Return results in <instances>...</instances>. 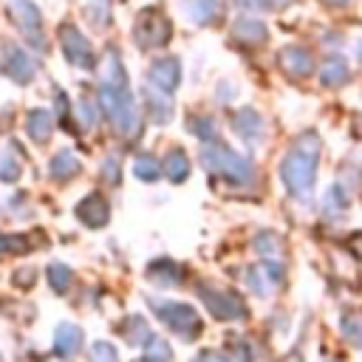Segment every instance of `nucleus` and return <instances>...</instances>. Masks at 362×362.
<instances>
[{"label":"nucleus","instance_id":"nucleus-1","mask_svg":"<svg viewBox=\"0 0 362 362\" xmlns=\"http://www.w3.org/2000/svg\"><path fill=\"white\" fill-rule=\"evenodd\" d=\"M99 96H102V107L110 119V124L116 127L119 136L133 139L139 133V105L136 96L130 90V79L127 71L122 65V57L116 48L105 51V62H102V82H99Z\"/></svg>","mask_w":362,"mask_h":362},{"label":"nucleus","instance_id":"nucleus-2","mask_svg":"<svg viewBox=\"0 0 362 362\" xmlns=\"http://www.w3.org/2000/svg\"><path fill=\"white\" fill-rule=\"evenodd\" d=\"M317 156H320V136L317 133H303L294 147L288 150V156L280 164V178L283 187L294 195V198H308L314 189V178H317Z\"/></svg>","mask_w":362,"mask_h":362},{"label":"nucleus","instance_id":"nucleus-3","mask_svg":"<svg viewBox=\"0 0 362 362\" xmlns=\"http://www.w3.org/2000/svg\"><path fill=\"white\" fill-rule=\"evenodd\" d=\"M201 164L209 170V173H215V175H221L223 181H229V184H252L255 181V167H252V161L249 158H243V156H238L232 147H226L223 141H206L204 144V150H201Z\"/></svg>","mask_w":362,"mask_h":362},{"label":"nucleus","instance_id":"nucleus-4","mask_svg":"<svg viewBox=\"0 0 362 362\" xmlns=\"http://www.w3.org/2000/svg\"><path fill=\"white\" fill-rule=\"evenodd\" d=\"M147 303H150V308L156 311V317H158L170 331H175L181 339L192 342V339L201 334L204 322H201V317H198V311H195L192 305L175 303V300H156V297H147Z\"/></svg>","mask_w":362,"mask_h":362},{"label":"nucleus","instance_id":"nucleus-5","mask_svg":"<svg viewBox=\"0 0 362 362\" xmlns=\"http://www.w3.org/2000/svg\"><path fill=\"white\" fill-rule=\"evenodd\" d=\"M8 11L23 34V40L34 48L42 51L45 48V34H42V14L31 0H8Z\"/></svg>","mask_w":362,"mask_h":362},{"label":"nucleus","instance_id":"nucleus-6","mask_svg":"<svg viewBox=\"0 0 362 362\" xmlns=\"http://www.w3.org/2000/svg\"><path fill=\"white\" fill-rule=\"evenodd\" d=\"M173 34V25L170 20L158 11V8H144L139 14V23L133 25V40L141 45V48H158V45H167Z\"/></svg>","mask_w":362,"mask_h":362},{"label":"nucleus","instance_id":"nucleus-7","mask_svg":"<svg viewBox=\"0 0 362 362\" xmlns=\"http://www.w3.org/2000/svg\"><path fill=\"white\" fill-rule=\"evenodd\" d=\"M201 300L206 305V311L218 320H246V303L223 288H212V286H201Z\"/></svg>","mask_w":362,"mask_h":362},{"label":"nucleus","instance_id":"nucleus-8","mask_svg":"<svg viewBox=\"0 0 362 362\" xmlns=\"http://www.w3.org/2000/svg\"><path fill=\"white\" fill-rule=\"evenodd\" d=\"M59 40H62V54H65V59L71 62V65H76V68H93V51H90V42H88V37L76 28V25H71V23H65L62 28H59Z\"/></svg>","mask_w":362,"mask_h":362},{"label":"nucleus","instance_id":"nucleus-9","mask_svg":"<svg viewBox=\"0 0 362 362\" xmlns=\"http://www.w3.org/2000/svg\"><path fill=\"white\" fill-rule=\"evenodd\" d=\"M3 74H6L8 79H14L17 85H28V82L34 79V74H37V65H34V59H31L23 48L6 45V54H3Z\"/></svg>","mask_w":362,"mask_h":362},{"label":"nucleus","instance_id":"nucleus-10","mask_svg":"<svg viewBox=\"0 0 362 362\" xmlns=\"http://www.w3.org/2000/svg\"><path fill=\"white\" fill-rule=\"evenodd\" d=\"M147 79H150V88H156V90H161V93H167V96H173V90H175L178 82H181V62H178L175 57L156 59L153 68H150V74H147Z\"/></svg>","mask_w":362,"mask_h":362},{"label":"nucleus","instance_id":"nucleus-11","mask_svg":"<svg viewBox=\"0 0 362 362\" xmlns=\"http://www.w3.org/2000/svg\"><path fill=\"white\" fill-rule=\"evenodd\" d=\"M82 339H85V334H82L79 325L59 322L57 331H54V354L59 359H71V356H76L82 351Z\"/></svg>","mask_w":362,"mask_h":362},{"label":"nucleus","instance_id":"nucleus-12","mask_svg":"<svg viewBox=\"0 0 362 362\" xmlns=\"http://www.w3.org/2000/svg\"><path fill=\"white\" fill-rule=\"evenodd\" d=\"M76 218H79L85 226L99 229V226L107 223V218H110V206H107V201H105L99 192H90V195H85V198L79 201V206H76Z\"/></svg>","mask_w":362,"mask_h":362},{"label":"nucleus","instance_id":"nucleus-13","mask_svg":"<svg viewBox=\"0 0 362 362\" xmlns=\"http://www.w3.org/2000/svg\"><path fill=\"white\" fill-rule=\"evenodd\" d=\"M280 65L291 74V76H308L314 71V57L300 48V45H288L280 51Z\"/></svg>","mask_w":362,"mask_h":362},{"label":"nucleus","instance_id":"nucleus-14","mask_svg":"<svg viewBox=\"0 0 362 362\" xmlns=\"http://www.w3.org/2000/svg\"><path fill=\"white\" fill-rule=\"evenodd\" d=\"M51 130H54V113L51 110H31L28 119H25V133L31 136L34 144H45L51 139Z\"/></svg>","mask_w":362,"mask_h":362},{"label":"nucleus","instance_id":"nucleus-15","mask_svg":"<svg viewBox=\"0 0 362 362\" xmlns=\"http://www.w3.org/2000/svg\"><path fill=\"white\" fill-rule=\"evenodd\" d=\"M232 127H235V133L243 141H260V136H263V119H260V113H255L249 107H243V110L235 113Z\"/></svg>","mask_w":362,"mask_h":362},{"label":"nucleus","instance_id":"nucleus-16","mask_svg":"<svg viewBox=\"0 0 362 362\" xmlns=\"http://www.w3.org/2000/svg\"><path fill=\"white\" fill-rule=\"evenodd\" d=\"M232 37H235L238 42H243V45H260V42H266L269 31H266V25H263L260 20L240 17V20H235V25H232Z\"/></svg>","mask_w":362,"mask_h":362},{"label":"nucleus","instance_id":"nucleus-17","mask_svg":"<svg viewBox=\"0 0 362 362\" xmlns=\"http://www.w3.org/2000/svg\"><path fill=\"white\" fill-rule=\"evenodd\" d=\"M147 277H150L153 283H158V286H178V283L184 280V269H181L178 263H173V260L161 257V260L150 263Z\"/></svg>","mask_w":362,"mask_h":362},{"label":"nucleus","instance_id":"nucleus-18","mask_svg":"<svg viewBox=\"0 0 362 362\" xmlns=\"http://www.w3.org/2000/svg\"><path fill=\"white\" fill-rule=\"evenodd\" d=\"M48 173H51L57 181H68V178H74V175L82 173V161H79L71 150H59V153L51 158Z\"/></svg>","mask_w":362,"mask_h":362},{"label":"nucleus","instance_id":"nucleus-19","mask_svg":"<svg viewBox=\"0 0 362 362\" xmlns=\"http://www.w3.org/2000/svg\"><path fill=\"white\" fill-rule=\"evenodd\" d=\"M348 76H351V71H348V65H345L342 57H328L325 65H322V71H320V82L325 88H339V85L348 82Z\"/></svg>","mask_w":362,"mask_h":362},{"label":"nucleus","instance_id":"nucleus-20","mask_svg":"<svg viewBox=\"0 0 362 362\" xmlns=\"http://www.w3.org/2000/svg\"><path fill=\"white\" fill-rule=\"evenodd\" d=\"M144 102H147V110H150V116H153L156 122L164 124V122L173 119V102H170L167 93L156 90V88H144Z\"/></svg>","mask_w":362,"mask_h":362},{"label":"nucleus","instance_id":"nucleus-21","mask_svg":"<svg viewBox=\"0 0 362 362\" xmlns=\"http://www.w3.org/2000/svg\"><path fill=\"white\" fill-rule=\"evenodd\" d=\"M187 8H189V17H192L195 23L209 25V23H215V20L221 17V11H223V0H189Z\"/></svg>","mask_w":362,"mask_h":362},{"label":"nucleus","instance_id":"nucleus-22","mask_svg":"<svg viewBox=\"0 0 362 362\" xmlns=\"http://www.w3.org/2000/svg\"><path fill=\"white\" fill-rule=\"evenodd\" d=\"M164 173H167V178L173 181V184H181L187 175H189V158H187V153L184 150H170L167 153V158H164Z\"/></svg>","mask_w":362,"mask_h":362},{"label":"nucleus","instance_id":"nucleus-23","mask_svg":"<svg viewBox=\"0 0 362 362\" xmlns=\"http://www.w3.org/2000/svg\"><path fill=\"white\" fill-rule=\"evenodd\" d=\"M124 337H127V342H139V345H147L150 342V325L144 322V317H139V314H133V317H127L124 320Z\"/></svg>","mask_w":362,"mask_h":362},{"label":"nucleus","instance_id":"nucleus-24","mask_svg":"<svg viewBox=\"0 0 362 362\" xmlns=\"http://www.w3.org/2000/svg\"><path fill=\"white\" fill-rule=\"evenodd\" d=\"M20 173H23L20 158L11 153V147H3V150H0V181L11 184V181L20 178Z\"/></svg>","mask_w":362,"mask_h":362},{"label":"nucleus","instance_id":"nucleus-25","mask_svg":"<svg viewBox=\"0 0 362 362\" xmlns=\"http://www.w3.org/2000/svg\"><path fill=\"white\" fill-rule=\"evenodd\" d=\"M141 362H173V351L170 342L161 337H150V342L144 345V356Z\"/></svg>","mask_w":362,"mask_h":362},{"label":"nucleus","instance_id":"nucleus-26","mask_svg":"<svg viewBox=\"0 0 362 362\" xmlns=\"http://www.w3.org/2000/svg\"><path fill=\"white\" fill-rule=\"evenodd\" d=\"M133 173H136V178L139 181H156L158 178V173H161V164H158V158L156 156H139L136 158V164H133Z\"/></svg>","mask_w":362,"mask_h":362},{"label":"nucleus","instance_id":"nucleus-27","mask_svg":"<svg viewBox=\"0 0 362 362\" xmlns=\"http://www.w3.org/2000/svg\"><path fill=\"white\" fill-rule=\"evenodd\" d=\"M48 283H51V288L54 291H68V286H71V280H74V274H71V269L65 266V263H51L48 266Z\"/></svg>","mask_w":362,"mask_h":362},{"label":"nucleus","instance_id":"nucleus-28","mask_svg":"<svg viewBox=\"0 0 362 362\" xmlns=\"http://www.w3.org/2000/svg\"><path fill=\"white\" fill-rule=\"evenodd\" d=\"M189 130H192V136L206 139V141H215V136H218V124H215L212 116H192L189 119Z\"/></svg>","mask_w":362,"mask_h":362},{"label":"nucleus","instance_id":"nucleus-29","mask_svg":"<svg viewBox=\"0 0 362 362\" xmlns=\"http://www.w3.org/2000/svg\"><path fill=\"white\" fill-rule=\"evenodd\" d=\"M255 249H257L266 260H272V257H277V252H280V238H277L274 232H260V235L255 238Z\"/></svg>","mask_w":362,"mask_h":362},{"label":"nucleus","instance_id":"nucleus-30","mask_svg":"<svg viewBox=\"0 0 362 362\" xmlns=\"http://www.w3.org/2000/svg\"><path fill=\"white\" fill-rule=\"evenodd\" d=\"M342 334L348 337V342L362 348V317H342Z\"/></svg>","mask_w":362,"mask_h":362},{"label":"nucleus","instance_id":"nucleus-31","mask_svg":"<svg viewBox=\"0 0 362 362\" xmlns=\"http://www.w3.org/2000/svg\"><path fill=\"white\" fill-rule=\"evenodd\" d=\"M90 359L93 362H116L119 354H116V348L110 342H93L90 345Z\"/></svg>","mask_w":362,"mask_h":362},{"label":"nucleus","instance_id":"nucleus-32","mask_svg":"<svg viewBox=\"0 0 362 362\" xmlns=\"http://www.w3.org/2000/svg\"><path fill=\"white\" fill-rule=\"evenodd\" d=\"M246 283H249V288L255 291V294H260V297H266V291H269V277L260 272V269H252L249 274H246Z\"/></svg>","mask_w":362,"mask_h":362},{"label":"nucleus","instance_id":"nucleus-33","mask_svg":"<svg viewBox=\"0 0 362 362\" xmlns=\"http://www.w3.org/2000/svg\"><path fill=\"white\" fill-rule=\"evenodd\" d=\"M0 246H6V252H28V240L23 235H3Z\"/></svg>","mask_w":362,"mask_h":362},{"label":"nucleus","instance_id":"nucleus-34","mask_svg":"<svg viewBox=\"0 0 362 362\" xmlns=\"http://www.w3.org/2000/svg\"><path fill=\"white\" fill-rule=\"evenodd\" d=\"M79 119H82L85 127H96V107L90 105V99L79 102Z\"/></svg>","mask_w":362,"mask_h":362},{"label":"nucleus","instance_id":"nucleus-35","mask_svg":"<svg viewBox=\"0 0 362 362\" xmlns=\"http://www.w3.org/2000/svg\"><path fill=\"white\" fill-rule=\"evenodd\" d=\"M88 11H90V17H96V25H105V20H107V0H90Z\"/></svg>","mask_w":362,"mask_h":362},{"label":"nucleus","instance_id":"nucleus-36","mask_svg":"<svg viewBox=\"0 0 362 362\" xmlns=\"http://www.w3.org/2000/svg\"><path fill=\"white\" fill-rule=\"evenodd\" d=\"M240 8H249V11H266V8H274L280 6L277 0H238Z\"/></svg>","mask_w":362,"mask_h":362},{"label":"nucleus","instance_id":"nucleus-37","mask_svg":"<svg viewBox=\"0 0 362 362\" xmlns=\"http://www.w3.org/2000/svg\"><path fill=\"white\" fill-rule=\"evenodd\" d=\"M102 178H105L107 184H119V161H116V158H107V161H105Z\"/></svg>","mask_w":362,"mask_h":362},{"label":"nucleus","instance_id":"nucleus-38","mask_svg":"<svg viewBox=\"0 0 362 362\" xmlns=\"http://www.w3.org/2000/svg\"><path fill=\"white\" fill-rule=\"evenodd\" d=\"M195 362H232V359L223 356L221 351H201V354L195 356Z\"/></svg>","mask_w":362,"mask_h":362},{"label":"nucleus","instance_id":"nucleus-39","mask_svg":"<svg viewBox=\"0 0 362 362\" xmlns=\"http://www.w3.org/2000/svg\"><path fill=\"white\" fill-rule=\"evenodd\" d=\"M235 354H238L240 362H252V351H249L246 342H238V345H235Z\"/></svg>","mask_w":362,"mask_h":362},{"label":"nucleus","instance_id":"nucleus-40","mask_svg":"<svg viewBox=\"0 0 362 362\" xmlns=\"http://www.w3.org/2000/svg\"><path fill=\"white\" fill-rule=\"evenodd\" d=\"M328 3H337V6H342V3H348V0H328Z\"/></svg>","mask_w":362,"mask_h":362},{"label":"nucleus","instance_id":"nucleus-41","mask_svg":"<svg viewBox=\"0 0 362 362\" xmlns=\"http://www.w3.org/2000/svg\"><path fill=\"white\" fill-rule=\"evenodd\" d=\"M356 57H359V59H362V45H359V48H356Z\"/></svg>","mask_w":362,"mask_h":362},{"label":"nucleus","instance_id":"nucleus-42","mask_svg":"<svg viewBox=\"0 0 362 362\" xmlns=\"http://www.w3.org/2000/svg\"><path fill=\"white\" fill-rule=\"evenodd\" d=\"M331 362H337V359H331Z\"/></svg>","mask_w":362,"mask_h":362}]
</instances>
